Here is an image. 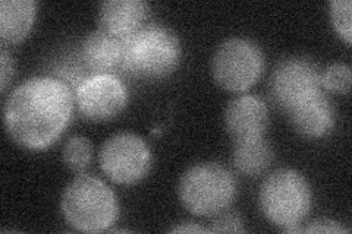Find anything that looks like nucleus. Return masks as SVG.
Here are the masks:
<instances>
[{"label": "nucleus", "mask_w": 352, "mask_h": 234, "mask_svg": "<svg viewBox=\"0 0 352 234\" xmlns=\"http://www.w3.org/2000/svg\"><path fill=\"white\" fill-rule=\"evenodd\" d=\"M71 88L54 78H32L16 86L5 104V126L18 145L46 150L59 139L72 117Z\"/></svg>", "instance_id": "1"}, {"label": "nucleus", "mask_w": 352, "mask_h": 234, "mask_svg": "<svg viewBox=\"0 0 352 234\" xmlns=\"http://www.w3.org/2000/svg\"><path fill=\"white\" fill-rule=\"evenodd\" d=\"M126 88L115 75H93L84 80L75 93L80 113L93 121L116 117L126 104Z\"/></svg>", "instance_id": "9"}, {"label": "nucleus", "mask_w": 352, "mask_h": 234, "mask_svg": "<svg viewBox=\"0 0 352 234\" xmlns=\"http://www.w3.org/2000/svg\"><path fill=\"white\" fill-rule=\"evenodd\" d=\"M301 233H349L348 229H345L344 226H340L339 222L332 221V220H318L311 222L310 226H307L304 229H301Z\"/></svg>", "instance_id": "20"}, {"label": "nucleus", "mask_w": 352, "mask_h": 234, "mask_svg": "<svg viewBox=\"0 0 352 234\" xmlns=\"http://www.w3.org/2000/svg\"><path fill=\"white\" fill-rule=\"evenodd\" d=\"M269 90L274 104L286 113L305 98L322 91V72L310 59H285L274 68Z\"/></svg>", "instance_id": "8"}, {"label": "nucleus", "mask_w": 352, "mask_h": 234, "mask_svg": "<svg viewBox=\"0 0 352 234\" xmlns=\"http://www.w3.org/2000/svg\"><path fill=\"white\" fill-rule=\"evenodd\" d=\"M148 12L150 8L142 0H109L100 5V30L125 40L142 30Z\"/></svg>", "instance_id": "12"}, {"label": "nucleus", "mask_w": 352, "mask_h": 234, "mask_svg": "<svg viewBox=\"0 0 352 234\" xmlns=\"http://www.w3.org/2000/svg\"><path fill=\"white\" fill-rule=\"evenodd\" d=\"M213 226L208 229L210 233H242L244 226L242 220L236 213H222L216 215Z\"/></svg>", "instance_id": "19"}, {"label": "nucleus", "mask_w": 352, "mask_h": 234, "mask_svg": "<svg viewBox=\"0 0 352 234\" xmlns=\"http://www.w3.org/2000/svg\"><path fill=\"white\" fill-rule=\"evenodd\" d=\"M295 130L302 137L318 139L329 135L335 126V107L329 97L318 91L286 111Z\"/></svg>", "instance_id": "11"}, {"label": "nucleus", "mask_w": 352, "mask_h": 234, "mask_svg": "<svg viewBox=\"0 0 352 234\" xmlns=\"http://www.w3.org/2000/svg\"><path fill=\"white\" fill-rule=\"evenodd\" d=\"M93 159L91 142L84 137H74L63 147V163L75 173L84 172Z\"/></svg>", "instance_id": "16"}, {"label": "nucleus", "mask_w": 352, "mask_h": 234, "mask_svg": "<svg viewBox=\"0 0 352 234\" xmlns=\"http://www.w3.org/2000/svg\"><path fill=\"white\" fill-rule=\"evenodd\" d=\"M37 2L34 0H2L0 2V37L15 44L24 40L34 24Z\"/></svg>", "instance_id": "14"}, {"label": "nucleus", "mask_w": 352, "mask_h": 234, "mask_svg": "<svg viewBox=\"0 0 352 234\" xmlns=\"http://www.w3.org/2000/svg\"><path fill=\"white\" fill-rule=\"evenodd\" d=\"M351 68L344 63H335L322 73V88L332 93L346 94L351 88Z\"/></svg>", "instance_id": "17"}, {"label": "nucleus", "mask_w": 352, "mask_h": 234, "mask_svg": "<svg viewBox=\"0 0 352 234\" xmlns=\"http://www.w3.org/2000/svg\"><path fill=\"white\" fill-rule=\"evenodd\" d=\"M225 126L234 143L264 138L269 126V110L257 95H239L225 110Z\"/></svg>", "instance_id": "10"}, {"label": "nucleus", "mask_w": 352, "mask_h": 234, "mask_svg": "<svg viewBox=\"0 0 352 234\" xmlns=\"http://www.w3.org/2000/svg\"><path fill=\"white\" fill-rule=\"evenodd\" d=\"M125 40L98 30L91 32L82 43L81 58L87 69L94 75H113L122 69Z\"/></svg>", "instance_id": "13"}, {"label": "nucleus", "mask_w": 352, "mask_h": 234, "mask_svg": "<svg viewBox=\"0 0 352 234\" xmlns=\"http://www.w3.org/2000/svg\"><path fill=\"white\" fill-rule=\"evenodd\" d=\"M260 208L272 224L286 233H301V222L311 209V189L292 169L273 172L260 189Z\"/></svg>", "instance_id": "3"}, {"label": "nucleus", "mask_w": 352, "mask_h": 234, "mask_svg": "<svg viewBox=\"0 0 352 234\" xmlns=\"http://www.w3.org/2000/svg\"><path fill=\"white\" fill-rule=\"evenodd\" d=\"M14 72H15L14 59L10 58L8 50L3 46L2 51H0V78H2L0 86H2V91H6V88L14 76Z\"/></svg>", "instance_id": "21"}, {"label": "nucleus", "mask_w": 352, "mask_h": 234, "mask_svg": "<svg viewBox=\"0 0 352 234\" xmlns=\"http://www.w3.org/2000/svg\"><path fill=\"white\" fill-rule=\"evenodd\" d=\"M62 214L75 230L102 233L112 227L119 217L118 198L103 180L81 174L65 189Z\"/></svg>", "instance_id": "2"}, {"label": "nucleus", "mask_w": 352, "mask_h": 234, "mask_svg": "<svg viewBox=\"0 0 352 234\" xmlns=\"http://www.w3.org/2000/svg\"><path fill=\"white\" fill-rule=\"evenodd\" d=\"M352 3L351 0H333L330 2V18L335 31L344 38L346 44L352 40V25H351Z\"/></svg>", "instance_id": "18"}, {"label": "nucleus", "mask_w": 352, "mask_h": 234, "mask_svg": "<svg viewBox=\"0 0 352 234\" xmlns=\"http://www.w3.org/2000/svg\"><path fill=\"white\" fill-rule=\"evenodd\" d=\"M234 176L214 163L197 164L186 170L179 182V199L194 215L216 217L234 202Z\"/></svg>", "instance_id": "5"}, {"label": "nucleus", "mask_w": 352, "mask_h": 234, "mask_svg": "<svg viewBox=\"0 0 352 234\" xmlns=\"http://www.w3.org/2000/svg\"><path fill=\"white\" fill-rule=\"evenodd\" d=\"M103 173L118 185H135L151 169V151L146 141L122 132L109 138L98 154Z\"/></svg>", "instance_id": "7"}, {"label": "nucleus", "mask_w": 352, "mask_h": 234, "mask_svg": "<svg viewBox=\"0 0 352 234\" xmlns=\"http://www.w3.org/2000/svg\"><path fill=\"white\" fill-rule=\"evenodd\" d=\"M232 161L239 173L245 176H258L273 161V151L264 138L236 142L234 145Z\"/></svg>", "instance_id": "15"}, {"label": "nucleus", "mask_w": 352, "mask_h": 234, "mask_svg": "<svg viewBox=\"0 0 352 234\" xmlns=\"http://www.w3.org/2000/svg\"><path fill=\"white\" fill-rule=\"evenodd\" d=\"M182 56L178 36L163 27L142 28L125 38L122 69L141 80H160L176 71Z\"/></svg>", "instance_id": "4"}, {"label": "nucleus", "mask_w": 352, "mask_h": 234, "mask_svg": "<svg viewBox=\"0 0 352 234\" xmlns=\"http://www.w3.org/2000/svg\"><path fill=\"white\" fill-rule=\"evenodd\" d=\"M170 233H210V230H207L198 224H194V222H190V224H181V226L173 227Z\"/></svg>", "instance_id": "22"}, {"label": "nucleus", "mask_w": 352, "mask_h": 234, "mask_svg": "<svg viewBox=\"0 0 352 234\" xmlns=\"http://www.w3.org/2000/svg\"><path fill=\"white\" fill-rule=\"evenodd\" d=\"M264 71V56L256 43L229 38L217 47L212 72L219 86L226 91L244 93L256 85Z\"/></svg>", "instance_id": "6"}]
</instances>
